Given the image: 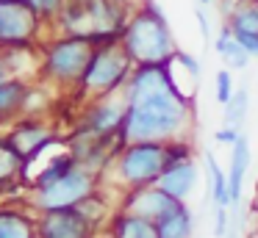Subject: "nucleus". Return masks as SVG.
Listing matches in <instances>:
<instances>
[{
	"mask_svg": "<svg viewBox=\"0 0 258 238\" xmlns=\"http://www.w3.org/2000/svg\"><path fill=\"white\" fill-rule=\"evenodd\" d=\"M191 122H195V97L180 92L178 86L145 97L139 103L128 105V114L122 122L125 144L139 141H175L189 138Z\"/></svg>",
	"mask_w": 258,
	"mask_h": 238,
	"instance_id": "nucleus-1",
	"label": "nucleus"
},
{
	"mask_svg": "<svg viewBox=\"0 0 258 238\" xmlns=\"http://www.w3.org/2000/svg\"><path fill=\"white\" fill-rule=\"evenodd\" d=\"M119 44H122V50L136 66L172 64L175 55H178V42H175L172 25H169L167 14L161 11V6L156 0H145L131 14Z\"/></svg>",
	"mask_w": 258,
	"mask_h": 238,
	"instance_id": "nucleus-2",
	"label": "nucleus"
},
{
	"mask_svg": "<svg viewBox=\"0 0 258 238\" xmlns=\"http://www.w3.org/2000/svg\"><path fill=\"white\" fill-rule=\"evenodd\" d=\"M128 0H64L56 22L64 36H97V33H125L131 14Z\"/></svg>",
	"mask_w": 258,
	"mask_h": 238,
	"instance_id": "nucleus-3",
	"label": "nucleus"
},
{
	"mask_svg": "<svg viewBox=\"0 0 258 238\" xmlns=\"http://www.w3.org/2000/svg\"><path fill=\"white\" fill-rule=\"evenodd\" d=\"M134 61L128 58V53L122 50V44H111V47H97L92 55L89 66L84 72L78 92L84 97H89L92 103L103 97H114L125 89L131 72H134Z\"/></svg>",
	"mask_w": 258,
	"mask_h": 238,
	"instance_id": "nucleus-4",
	"label": "nucleus"
},
{
	"mask_svg": "<svg viewBox=\"0 0 258 238\" xmlns=\"http://www.w3.org/2000/svg\"><path fill=\"white\" fill-rule=\"evenodd\" d=\"M167 166H169L167 144L139 141V144H125L122 147V152L114 161V175L122 183L125 191H136V188L156 186Z\"/></svg>",
	"mask_w": 258,
	"mask_h": 238,
	"instance_id": "nucleus-5",
	"label": "nucleus"
},
{
	"mask_svg": "<svg viewBox=\"0 0 258 238\" xmlns=\"http://www.w3.org/2000/svg\"><path fill=\"white\" fill-rule=\"evenodd\" d=\"M95 44L86 36H58L45 47L42 72L58 86L78 89L84 81V72L95 55Z\"/></svg>",
	"mask_w": 258,
	"mask_h": 238,
	"instance_id": "nucleus-6",
	"label": "nucleus"
},
{
	"mask_svg": "<svg viewBox=\"0 0 258 238\" xmlns=\"http://www.w3.org/2000/svg\"><path fill=\"white\" fill-rule=\"evenodd\" d=\"M97 180H100V175H95L92 169L75 166V169L70 172V175H64L61 180L50 183V186H45V188H34V208H39V213L75 208V205L84 202L86 197L100 191Z\"/></svg>",
	"mask_w": 258,
	"mask_h": 238,
	"instance_id": "nucleus-7",
	"label": "nucleus"
},
{
	"mask_svg": "<svg viewBox=\"0 0 258 238\" xmlns=\"http://www.w3.org/2000/svg\"><path fill=\"white\" fill-rule=\"evenodd\" d=\"M42 17L25 0H3L0 3V33L3 47H28L42 28Z\"/></svg>",
	"mask_w": 258,
	"mask_h": 238,
	"instance_id": "nucleus-8",
	"label": "nucleus"
},
{
	"mask_svg": "<svg viewBox=\"0 0 258 238\" xmlns=\"http://www.w3.org/2000/svg\"><path fill=\"white\" fill-rule=\"evenodd\" d=\"M39 238H97V227L78 208L47 210L36 221Z\"/></svg>",
	"mask_w": 258,
	"mask_h": 238,
	"instance_id": "nucleus-9",
	"label": "nucleus"
},
{
	"mask_svg": "<svg viewBox=\"0 0 258 238\" xmlns=\"http://www.w3.org/2000/svg\"><path fill=\"white\" fill-rule=\"evenodd\" d=\"M125 114H128V103L122 100V94L117 97H103L95 100L81 116V130L95 133V136H108V133L122 130Z\"/></svg>",
	"mask_w": 258,
	"mask_h": 238,
	"instance_id": "nucleus-10",
	"label": "nucleus"
},
{
	"mask_svg": "<svg viewBox=\"0 0 258 238\" xmlns=\"http://www.w3.org/2000/svg\"><path fill=\"white\" fill-rule=\"evenodd\" d=\"M183 202L172 199L167 191H161L158 186H147V188H136V191H125L122 197V208L134 216H142V219L150 221H161L164 216H169L172 210H178Z\"/></svg>",
	"mask_w": 258,
	"mask_h": 238,
	"instance_id": "nucleus-11",
	"label": "nucleus"
},
{
	"mask_svg": "<svg viewBox=\"0 0 258 238\" xmlns=\"http://www.w3.org/2000/svg\"><path fill=\"white\" fill-rule=\"evenodd\" d=\"M197 183H200V166H197V161H183V164H172L164 169V175L158 177L156 186L161 188V191H167L172 199H178V202H186V199L195 194Z\"/></svg>",
	"mask_w": 258,
	"mask_h": 238,
	"instance_id": "nucleus-12",
	"label": "nucleus"
},
{
	"mask_svg": "<svg viewBox=\"0 0 258 238\" xmlns=\"http://www.w3.org/2000/svg\"><path fill=\"white\" fill-rule=\"evenodd\" d=\"M9 141H12V147L17 149L25 158V164H28V161L36 158L47 144H53V133L34 119H23V122L14 125L12 133H9Z\"/></svg>",
	"mask_w": 258,
	"mask_h": 238,
	"instance_id": "nucleus-13",
	"label": "nucleus"
},
{
	"mask_svg": "<svg viewBox=\"0 0 258 238\" xmlns=\"http://www.w3.org/2000/svg\"><path fill=\"white\" fill-rule=\"evenodd\" d=\"M250 141L241 133L239 141L230 147V158H228V188H230V199L241 202L244 197V180H247V169H250Z\"/></svg>",
	"mask_w": 258,
	"mask_h": 238,
	"instance_id": "nucleus-14",
	"label": "nucleus"
},
{
	"mask_svg": "<svg viewBox=\"0 0 258 238\" xmlns=\"http://www.w3.org/2000/svg\"><path fill=\"white\" fill-rule=\"evenodd\" d=\"M108 238H161L158 235L156 221L134 216L128 210H117V213L108 219Z\"/></svg>",
	"mask_w": 258,
	"mask_h": 238,
	"instance_id": "nucleus-15",
	"label": "nucleus"
},
{
	"mask_svg": "<svg viewBox=\"0 0 258 238\" xmlns=\"http://www.w3.org/2000/svg\"><path fill=\"white\" fill-rule=\"evenodd\" d=\"M214 50H217V55L222 58L225 69H230V72L244 69V66L250 64V58H252V55L239 44V39L233 36L230 25H225V22H222V28H219L217 39H214Z\"/></svg>",
	"mask_w": 258,
	"mask_h": 238,
	"instance_id": "nucleus-16",
	"label": "nucleus"
},
{
	"mask_svg": "<svg viewBox=\"0 0 258 238\" xmlns=\"http://www.w3.org/2000/svg\"><path fill=\"white\" fill-rule=\"evenodd\" d=\"M206 172H208V194H211V202L219 208H230L233 199H230V188H228V172L217 164V155L211 149H206Z\"/></svg>",
	"mask_w": 258,
	"mask_h": 238,
	"instance_id": "nucleus-17",
	"label": "nucleus"
},
{
	"mask_svg": "<svg viewBox=\"0 0 258 238\" xmlns=\"http://www.w3.org/2000/svg\"><path fill=\"white\" fill-rule=\"evenodd\" d=\"M161 238H195V213L186 208V202L161 221H156Z\"/></svg>",
	"mask_w": 258,
	"mask_h": 238,
	"instance_id": "nucleus-18",
	"label": "nucleus"
},
{
	"mask_svg": "<svg viewBox=\"0 0 258 238\" xmlns=\"http://www.w3.org/2000/svg\"><path fill=\"white\" fill-rule=\"evenodd\" d=\"M0 238H36V224L23 210L0 208Z\"/></svg>",
	"mask_w": 258,
	"mask_h": 238,
	"instance_id": "nucleus-19",
	"label": "nucleus"
},
{
	"mask_svg": "<svg viewBox=\"0 0 258 238\" xmlns=\"http://www.w3.org/2000/svg\"><path fill=\"white\" fill-rule=\"evenodd\" d=\"M225 25H230L233 33L258 36V0H236V6Z\"/></svg>",
	"mask_w": 258,
	"mask_h": 238,
	"instance_id": "nucleus-20",
	"label": "nucleus"
},
{
	"mask_svg": "<svg viewBox=\"0 0 258 238\" xmlns=\"http://www.w3.org/2000/svg\"><path fill=\"white\" fill-rule=\"evenodd\" d=\"M25 103H28V86L20 77L0 83V122L12 119L20 108H25Z\"/></svg>",
	"mask_w": 258,
	"mask_h": 238,
	"instance_id": "nucleus-21",
	"label": "nucleus"
},
{
	"mask_svg": "<svg viewBox=\"0 0 258 238\" xmlns=\"http://www.w3.org/2000/svg\"><path fill=\"white\" fill-rule=\"evenodd\" d=\"M75 166H81V164H78V158H75L73 152H61V155H56V158H50V164H47L45 169H42L39 175H36L34 188H45V186H50V183L61 180V177H64V175H70V172H73Z\"/></svg>",
	"mask_w": 258,
	"mask_h": 238,
	"instance_id": "nucleus-22",
	"label": "nucleus"
},
{
	"mask_svg": "<svg viewBox=\"0 0 258 238\" xmlns=\"http://www.w3.org/2000/svg\"><path fill=\"white\" fill-rule=\"evenodd\" d=\"M250 111V89L239 86L236 94L228 100V105H222V125L225 127H241V122L247 119Z\"/></svg>",
	"mask_w": 258,
	"mask_h": 238,
	"instance_id": "nucleus-23",
	"label": "nucleus"
},
{
	"mask_svg": "<svg viewBox=\"0 0 258 238\" xmlns=\"http://www.w3.org/2000/svg\"><path fill=\"white\" fill-rule=\"evenodd\" d=\"M25 169V158L12 147L9 138H0V186H12V180Z\"/></svg>",
	"mask_w": 258,
	"mask_h": 238,
	"instance_id": "nucleus-24",
	"label": "nucleus"
},
{
	"mask_svg": "<svg viewBox=\"0 0 258 238\" xmlns=\"http://www.w3.org/2000/svg\"><path fill=\"white\" fill-rule=\"evenodd\" d=\"M75 208H78L81 213H84L86 219L97 227V230L103 227V221H106V216H108V202H106V197H103L100 191H95L92 197H86L84 202H78ZM108 219H111V216H108Z\"/></svg>",
	"mask_w": 258,
	"mask_h": 238,
	"instance_id": "nucleus-25",
	"label": "nucleus"
},
{
	"mask_svg": "<svg viewBox=\"0 0 258 238\" xmlns=\"http://www.w3.org/2000/svg\"><path fill=\"white\" fill-rule=\"evenodd\" d=\"M167 158L169 166L172 164H183V161L195 158V144L189 138H175V141H167Z\"/></svg>",
	"mask_w": 258,
	"mask_h": 238,
	"instance_id": "nucleus-26",
	"label": "nucleus"
},
{
	"mask_svg": "<svg viewBox=\"0 0 258 238\" xmlns=\"http://www.w3.org/2000/svg\"><path fill=\"white\" fill-rule=\"evenodd\" d=\"M214 89H217V103L219 105H228V100L236 94V86H233V75L230 69H219L217 77H214Z\"/></svg>",
	"mask_w": 258,
	"mask_h": 238,
	"instance_id": "nucleus-27",
	"label": "nucleus"
},
{
	"mask_svg": "<svg viewBox=\"0 0 258 238\" xmlns=\"http://www.w3.org/2000/svg\"><path fill=\"white\" fill-rule=\"evenodd\" d=\"M25 3H28L42 20H56L61 6H64V0H25Z\"/></svg>",
	"mask_w": 258,
	"mask_h": 238,
	"instance_id": "nucleus-28",
	"label": "nucleus"
},
{
	"mask_svg": "<svg viewBox=\"0 0 258 238\" xmlns=\"http://www.w3.org/2000/svg\"><path fill=\"white\" fill-rule=\"evenodd\" d=\"M175 64L183 66V75H189L191 81H197V77H200V69H203L200 61H197L191 53H186V50H178V55H175Z\"/></svg>",
	"mask_w": 258,
	"mask_h": 238,
	"instance_id": "nucleus-29",
	"label": "nucleus"
},
{
	"mask_svg": "<svg viewBox=\"0 0 258 238\" xmlns=\"http://www.w3.org/2000/svg\"><path fill=\"white\" fill-rule=\"evenodd\" d=\"M228 224H230V208H219V205H214V235L225 238L228 235Z\"/></svg>",
	"mask_w": 258,
	"mask_h": 238,
	"instance_id": "nucleus-30",
	"label": "nucleus"
},
{
	"mask_svg": "<svg viewBox=\"0 0 258 238\" xmlns=\"http://www.w3.org/2000/svg\"><path fill=\"white\" fill-rule=\"evenodd\" d=\"M239 136H241V127H225V125L214 133L217 144H222V147H233V144L239 141Z\"/></svg>",
	"mask_w": 258,
	"mask_h": 238,
	"instance_id": "nucleus-31",
	"label": "nucleus"
},
{
	"mask_svg": "<svg viewBox=\"0 0 258 238\" xmlns=\"http://www.w3.org/2000/svg\"><path fill=\"white\" fill-rule=\"evenodd\" d=\"M195 20H197V25H200V33H203V39H211V20H208V14H206V9H203V6H197L195 9Z\"/></svg>",
	"mask_w": 258,
	"mask_h": 238,
	"instance_id": "nucleus-32",
	"label": "nucleus"
},
{
	"mask_svg": "<svg viewBox=\"0 0 258 238\" xmlns=\"http://www.w3.org/2000/svg\"><path fill=\"white\" fill-rule=\"evenodd\" d=\"M233 36L239 39V44L252 55V58H258V36H250V33H233Z\"/></svg>",
	"mask_w": 258,
	"mask_h": 238,
	"instance_id": "nucleus-33",
	"label": "nucleus"
},
{
	"mask_svg": "<svg viewBox=\"0 0 258 238\" xmlns=\"http://www.w3.org/2000/svg\"><path fill=\"white\" fill-rule=\"evenodd\" d=\"M12 72H9V64H6V55L0 53V83H6V81H12Z\"/></svg>",
	"mask_w": 258,
	"mask_h": 238,
	"instance_id": "nucleus-34",
	"label": "nucleus"
},
{
	"mask_svg": "<svg viewBox=\"0 0 258 238\" xmlns=\"http://www.w3.org/2000/svg\"><path fill=\"white\" fill-rule=\"evenodd\" d=\"M211 3H214V0H197V6H203V9H208Z\"/></svg>",
	"mask_w": 258,
	"mask_h": 238,
	"instance_id": "nucleus-35",
	"label": "nucleus"
},
{
	"mask_svg": "<svg viewBox=\"0 0 258 238\" xmlns=\"http://www.w3.org/2000/svg\"><path fill=\"white\" fill-rule=\"evenodd\" d=\"M0 47H3V33H0Z\"/></svg>",
	"mask_w": 258,
	"mask_h": 238,
	"instance_id": "nucleus-36",
	"label": "nucleus"
},
{
	"mask_svg": "<svg viewBox=\"0 0 258 238\" xmlns=\"http://www.w3.org/2000/svg\"><path fill=\"white\" fill-rule=\"evenodd\" d=\"M0 3H3V0H0Z\"/></svg>",
	"mask_w": 258,
	"mask_h": 238,
	"instance_id": "nucleus-37",
	"label": "nucleus"
}]
</instances>
